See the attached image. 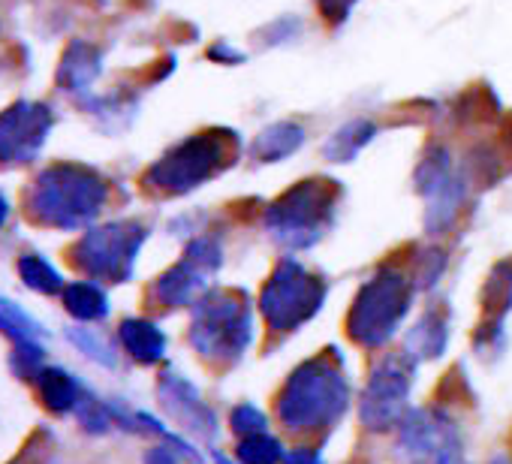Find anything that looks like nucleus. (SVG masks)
Returning a JSON list of instances; mask_svg holds the SVG:
<instances>
[{"label": "nucleus", "instance_id": "f257e3e1", "mask_svg": "<svg viewBox=\"0 0 512 464\" xmlns=\"http://www.w3.org/2000/svg\"><path fill=\"white\" fill-rule=\"evenodd\" d=\"M350 404V383L341 371V365L332 356H314L305 359L299 368L290 371L284 380L275 413L284 431L290 434H317L323 428H332Z\"/></svg>", "mask_w": 512, "mask_h": 464}, {"label": "nucleus", "instance_id": "f03ea898", "mask_svg": "<svg viewBox=\"0 0 512 464\" xmlns=\"http://www.w3.org/2000/svg\"><path fill=\"white\" fill-rule=\"evenodd\" d=\"M338 187L326 178H308L281 193L266 208L269 236L287 251L314 248L335 223Z\"/></svg>", "mask_w": 512, "mask_h": 464}, {"label": "nucleus", "instance_id": "7ed1b4c3", "mask_svg": "<svg viewBox=\"0 0 512 464\" xmlns=\"http://www.w3.org/2000/svg\"><path fill=\"white\" fill-rule=\"evenodd\" d=\"M190 344L208 362H238L253 344V314L241 290H214L196 302Z\"/></svg>", "mask_w": 512, "mask_h": 464}, {"label": "nucleus", "instance_id": "20e7f679", "mask_svg": "<svg viewBox=\"0 0 512 464\" xmlns=\"http://www.w3.org/2000/svg\"><path fill=\"white\" fill-rule=\"evenodd\" d=\"M413 281L401 269H380L365 281L347 314V335L368 350L386 347L410 314Z\"/></svg>", "mask_w": 512, "mask_h": 464}, {"label": "nucleus", "instance_id": "39448f33", "mask_svg": "<svg viewBox=\"0 0 512 464\" xmlns=\"http://www.w3.org/2000/svg\"><path fill=\"white\" fill-rule=\"evenodd\" d=\"M235 148L238 142L223 130L190 136L151 166L145 184L163 193H190L193 187H202L208 178L223 172L232 163Z\"/></svg>", "mask_w": 512, "mask_h": 464}, {"label": "nucleus", "instance_id": "423d86ee", "mask_svg": "<svg viewBox=\"0 0 512 464\" xmlns=\"http://www.w3.org/2000/svg\"><path fill=\"white\" fill-rule=\"evenodd\" d=\"M326 281L311 275L299 260L287 257L275 266L260 290V311L272 332L290 335L311 323L326 302Z\"/></svg>", "mask_w": 512, "mask_h": 464}, {"label": "nucleus", "instance_id": "0eeeda50", "mask_svg": "<svg viewBox=\"0 0 512 464\" xmlns=\"http://www.w3.org/2000/svg\"><path fill=\"white\" fill-rule=\"evenodd\" d=\"M416 362L407 356H383L362 389L359 401V419L365 431L386 434L401 425V419L410 413V389H413Z\"/></svg>", "mask_w": 512, "mask_h": 464}, {"label": "nucleus", "instance_id": "6e6552de", "mask_svg": "<svg viewBox=\"0 0 512 464\" xmlns=\"http://www.w3.org/2000/svg\"><path fill=\"white\" fill-rule=\"evenodd\" d=\"M395 455L401 464H452L464 458L461 431L446 410L416 407L398 425Z\"/></svg>", "mask_w": 512, "mask_h": 464}, {"label": "nucleus", "instance_id": "1a4fd4ad", "mask_svg": "<svg viewBox=\"0 0 512 464\" xmlns=\"http://www.w3.org/2000/svg\"><path fill=\"white\" fill-rule=\"evenodd\" d=\"M37 196H40V211L46 217H52L55 223H64V226H73L100 211V205L106 199V184L88 169L58 166L43 175Z\"/></svg>", "mask_w": 512, "mask_h": 464}, {"label": "nucleus", "instance_id": "9d476101", "mask_svg": "<svg viewBox=\"0 0 512 464\" xmlns=\"http://www.w3.org/2000/svg\"><path fill=\"white\" fill-rule=\"evenodd\" d=\"M416 190L425 196V229L428 236L443 232L458 220L464 205L467 181L455 172L452 154L443 145H434L416 166Z\"/></svg>", "mask_w": 512, "mask_h": 464}, {"label": "nucleus", "instance_id": "9b49d317", "mask_svg": "<svg viewBox=\"0 0 512 464\" xmlns=\"http://www.w3.org/2000/svg\"><path fill=\"white\" fill-rule=\"evenodd\" d=\"M223 266V248L217 239L211 236H202L196 239L187 254H184V263L169 269L160 281H157V296L163 305L169 308H178V305H187L196 293H202L208 287V281L214 278V272Z\"/></svg>", "mask_w": 512, "mask_h": 464}, {"label": "nucleus", "instance_id": "f8f14e48", "mask_svg": "<svg viewBox=\"0 0 512 464\" xmlns=\"http://www.w3.org/2000/svg\"><path fill=\"white\" fill-rule=\"evenodd\" d=\"M52 127V115L40 103H16L0 115V160L25 163L31 160L46 133Z\"/></svg>", "mask_w": 512, "mask_h": 464}, {"label": "nucleus", "instance_id": "ddd939ff", "mask_svg": "<svg viewBox=\"0 0 512 464\" xmlns=\"http://www.w3.org/2000/svg\"><path fill=\"white\" fill-rule=\"evenodd\" d=\"M142 239H145V232L133 223H115V226L97 229L82 245L88 254L85 266L106 278H127Z\"/></svg>", "mask_w": 512, "mask_h": 464}, {"label": "nucleus", "instance_id": "4468645a", "mask_svg": "<svg viewBox=\"0 0 512 464\" xmlns=\"http://www.w3.org/2000/svg\"><path fill=\"white\" fill-rule=\"evenodd\" d=\"M163 398H166V407H169L190 431H196V434H202V437H214L217 419H214L211 407L202 404L199 392H196L187 380H181L178 374H166Z\"/></svg>", "mask_w": 512, "mask_h": 464}, {"label": "nucleus", "instance_id": "2eb2a0df", "mask_svg": "<svg viewBox=\"0 0 512 464\" xmlns=\"http://www.w3.org/2000/svg\"><path fill=\"white\" fill-rule=\"evenodd\" d=\"M449 344V320L443 311H425L404 338V356L413 362L440 359Z\"/></svg>", "mask_w": 512, "mask_h": 464}, {"label": "nucleus", "instance_id": "dca6fc26", "mask_svg": "<svg viewBox=\"0 0 512 464\" xmlns=\"http://www.w3.org/2000/svg\"><path fill=\"white\" fill-rule=\"evenodd\" d=\"M305 139H308V133L299 121H275L253 139L250 157L260 163H281L290 154H296L305 145Z\"/></svg>", "mask_w": 512, "mask_h": 464}, {"label": "nucleus", "instance_id": "f3484780", "mask_svg": "<svg viewBox=\"0 0 512 464\" xmlns=\"http://www.w3.org/2000/svg\"><path fill=\"white\" fill-rule=\"evenodd\" d=\"M374 136H377V124L371 118H353L329 136L323 154L332 163H353L359 151L374 142Z\"/></svg>", "mask_w": 512, "mask_h": 464}, {"label": "nucleus", "instance_id": "a211bd4d", "mask_svg": "<svg viewBox=\"0 0 512 464\" xmlns=\"http://www.w3.org/2000/svg\"><path fill=\"white\" fill-rule=\"evenodd\" d=\"M100 76V52L85 43H73L61 61L58 79L67 91H85L94 79Z\"/></svg>", "mask_w": 512, "mask_h": 464}, {"label": "nucleus", "instance_id": "6ab92c4d", "mask_svg": "<svg viewBox=\"0 0 512 464\" xmlns=\"http://www.w3.org/2000/svg\"><path fill=\"white\" fill-rule=\"evenodd\" d=\"M121 338L127 344V350L139 359V362H157L166 350V338L157 326L145 323V320H130L121 326Z\"/></svg>", "mask_w": 512, "mask_h": 464}, {"label": "nucleus", "instance_id": "aec40b11", "mask_svg": "<svg viewBox=\"0 0 512 464\" xmlns=\"http://www.w3.org/2000/svg\"><path fill=\"white\" fill-rule=\"evenodd\" d=\"M235 458L241 464H281L287 458V449L278 437H272L269 431L241 437L235 446Z\"/></svg>", "mask_w": 512, "mask_h": 464}, {"label": "nucleus", "instance_id": "412c9836", "mask_svg": "<svg viewBox=\"0 0 512 464\" xmlns=\"http://www.w3.org/2000/svg\"><path fill=\"white\" fill-rule=\"evenodd\" d=\"M67 308L79 317H100V314H106V299L97 287L76 284L67 290Z\"/></svg>", "mask_w": 512, "mask_h": 464}, {"label": "nucleus", "instance_id": "4be33fe9", "mask_svg": "<svg viewBox=\"0 0 512 464\" xmlns=\"http://www.w3.org/2000/svg\"><path fill=\"white\" fill-rule=\"evenodd\" d=\"M229 425L238 437H250V434H260L269 428V416L253 404H238L229 413Z\"/></svg>", "mask_w": 512, "mask_h": 464}, {"label": "nucleus", "instance_id": "5701e85b", "mask_svg": "<svg viewBox=\"0 0 512 464\" xmlns=\"http://www.w3.org/2000/svg\"><path fill=\"white\" fill-rule=\"evenodd\" d=\"M302 31H305V25H302V19H293V16H284V19H278V22H272V25H266L263 28V46H287V43H293V40H299L302 37Z\"/></svg>", "mask_w": 512, "mask_h": 464}, {"label": "nucleus", "instance_id": "b1692460", "mask_svg": "<svg viewBox=\"0 0 512 464\" xmlns=\"http://www.w3.org/2000/svg\"><path fill=\"white\" fill-rule=\"evenodd\" d=\"M22 275H25V281H28L31 287H37V290H43V293H52V290L61 287V278H58L46 263H40V260H25V263H22Z\"/></svg>", "mask_w": 512, "mask_h": 464}, {"label": "nucleus", "instance_id": "393cba45", "mask_svg": "<svg viewBox=\"0 0 512 464\" xmlns=\"http://www.w3.org/2000/svg\"><path fill=\"white\" fill-rule=\"evenodd\" d=\"M317 4H320L323 16H326L329 22H344L356 0H317Z\"/></svg>", "mask_w": 512, "mask_h": 464}, {"label": "nucleus", "instance_id": "a878e982", "mask_svg": "<svg viewBox=\"0 0 512 464\" xmlns=\"http://www.w3.org/2000/svg\"><path fill=\"white\" fill-rule=\"evenodd\" d=\"M208 58H211V61H220V64H241V61H244V52H238V49L229 46V43H214V46L208 49Z\"/></svg>", "mask_w": 512, "mask_h": 464}, {"label": "nucleus", "instance_id": "bb28decb", "mask_svg": "<svg viewBox=\"0 0 512 464\" xmlns=\"http://www.w3.org/2000/svg\"><path fill=\"white\" fill-rule=\"evenodd\" d=\"M284 464H326V461L314 446H296V449L287 452Z\"/></svg>", "mask_w": 512, "mask_h": 464}, {"label": "nucleus", "instance_id": "cd10ccee", "mask_svg": "<svg viewBox=\"0 0 512 464\" xmlns=\"http://www.w3.org/2000/svg\"><path fill=\"white\" fill-rule=\"evenodd\" d=\"M145 461H148V464H175V455L166 452V449H154Z\"/></svg>", "mask_w": 512, "mask_h": 464}, {"label": "nucleus", "instance_id": "c85d7f7f", "mask_svg": "<svg viewBox=\"0 0 512 464\" xmlns=\"http://www.w3.org/2000/svg\"><path fill=\"white\" fill-rule=\"evenodd\" d=\"M491 464H512V458H509V455H494Z\"/></svg>", "mask_w": 512, "mask_h": 464}, {"label": "nucleus", "instance_id": "c756f323", "mask_svg": "<svg viewBox=\"0 0 512 464\" xmlns=\"http://www.w3.org/2000/svg\"><path fill=\"white\" fill-rule=\"evenodd\" d=\"M214 461H217V464H235V461H229V458H226V455H220V452L214 455ZM238 464H241V461H238Z\"/></svg>", "mask_w": 512, "mask_h": 464}, {"label": "nucleus", "instance_id": "7c9ffc66", "mask_svg": "<svg viewBox=\"0 0 512 464\" xmlns=\"http://www.w3.org/2000/svg\"><path fill=\"white\" fill-rule=\"evenodd\" d=\"M4 217H7V202L0 199V223H4Z\"/></svg>", "mask_w": 512, "mask_h": 464}, {"label": "nucleus", "instance_id": "2f4dec72", "mask_svg": "<svg viewBox=\"0 0 512 464\" xmlns=\"http://www.w3.org/2000/svg\"><path fill=\"white\" fill-rule=\"evenodd\" d=\"M452 464H467V461H464V458H461V461H452Z\"/></svg>", "mask_w": 512, "mask_h": 464}]
</instances>
